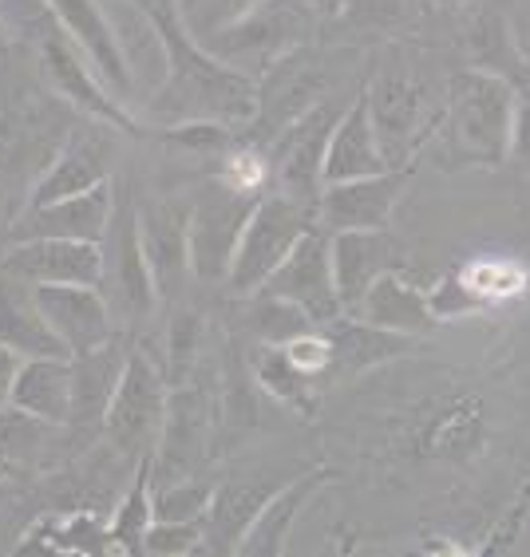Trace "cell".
<instances>
[{"mask_svg": "<svg viewBox=\"0 0 530 557\" xmlns=\"http://www.w3.org/2000/svg\"><path fill=\"white\" fill-rule=\"evenodd\" d=\"M163 48V84L147 96V115L159 127L174 123H230L246 127L258 111V79L218 60L190 28L178 0H131Z\"/></svg>", "mask_w": 530, "mask_h": 557, "instance_id": "1", "label": "cell"}, {"mask_svg": "<svg viewBox=\"0 0 530 557\" xmlns=\"http://www.w3.org/2000/svg\"><path fill=\"white\" fill-rule=\"evenodd\" d=\"M515 123V84L488 67H459L447 79L444 131L471 162H507Z\"/></svg>", "mask_w": 530, "mask_h": 557, "instance_id": "2", "label": "cell"}, {"mask_svg": "<svg viewBox=\"0 0 530 557\" xmlns=\"http://www.w3.org/2000/svg\"><path fill=\"white\" fill-rule=\"evenodd\" d=\"M365 99H368V115H372V131H377L380 154H384V162H389L392 171L416 159L423 143L444 127L447 91H444V103H435L432 87L423 84V75L411 72V67H380L372 75V84L365 87Z\"/></svg>", "mask_w": 530, "mask_h": 557, "instance_id": "3", "label": "cell"}, {"mask_svg": "<svg viewBox=\"0 0 530 557\" xmlns=\"http://www.w3.org/2000/svg\"><path fill=\"white\" fill-rule=\"evenodd\" d=\"M36 64H40L48 91H52L56 99H64V103H72L84 119H91L99 127L120 131V135H131V139L151 135L147 123L103 84V75H99L96 64L84 55V48H79L56 21L36 28Z\"/></svg>", "mask_w": 530, "mask_h": 557, "instance_id": "4", "label": "cell"}, {"mask_svg": "<svg viewBox=\"0 0 530 557\" xmlns=\"http://www.w3.org/2000/svg\"><path fill=\"white\" fill-rule=\"evenodd\" d=\"M99 289L108 297L115 324H123V333H139L163 300L139 237V198L131 194L127 183L115 186V214L103 237V285Z\"/></svg>", "mask_w": 530, "mask_h": 557, "instance_id": "5", "label": "cell"}, {"mask_svg": "<svg viewBox=\"0 0 530 557\" xmlns=\"http://www.w3.org/2000/svg\"><path fill=\"white\" fill-rule=\"evenodd\" d=\"M329 91H333V64L325 60V52L309 44L293 48L258 75V111L238 131V139L266 150L297 119L309 115L317 103H325Z\"/></svg>", "mask_w": 530, "mask_h": 557, "instance_id": "6", "label": "cell"}, {"mask_svg": "<svg viewBox=\"0 0 530 557\" xmlns=\"http://www.w3.org/2000/svg\"><path fill=\"white\" fill-rule=\"evenodd\" d=\"M317 225L313 206L297 202L282 190H266L249 214L246 230H242V242L234 249V261H230L226 285L222 289L230 297H249L258 293L266 281L273 277V269L282 265L293 253V246L301 242L309 230Z\"/></svg>", "mask_w": 530, "mask_h": 557, "instance_id": "7", "label": "cell"}, {"mask_svg": "<svg viewBox=\"0 0 530 557\" xmlns=\"http://www.w3.org/2000/svg\"><path fill=\"white\" fill-rule=\"evenodd\" d=\"M171 404V380L143 344H131L115 396L103 411V435L123 459H147L159 447Z\"/></svg>", "mask_w": 530, "mask_h": 557, "instance_id": "8", "label": "cell"}, {"mask_svg": "<svg viewBox=\"0 0 530 557\" xmlns=\"http://www.w3.org/2000/svg\"><path fill=\"white\" fill-rule=\"evenodd\" d=\"M309 33H313V9L305 0H266L238 24H230L202 44L218 60L258 79L273 60L301 48Z\"/></svg>", "mask_w": 530, "mask_h": 557, "instance_id": "9", "label": "cell"}, {"mask_svg": "<svg viewBox=\"0 0 530 557\" xmlns=\"http://www.w3.org/2000/svg\"><path fill=\"white\" fill-rule=\"evenodd\" d=\"M261 194L230 190L226 183H210L190 198V273L202 285H226L230 261L242 242L254 206Z\"/></svg>", "mask_w": 530, "mask_h": 557, "instance_id": "10", "label": "cell"}, {"mask_svg": "<svg viewBox=\"0 0 530 557\" xmlns=\"http://www.w3.org/2000/svg\"><path fill=\"white\" fill-rule=\"evenodd\" d=\"M341 115H345V108L336 99H325L266 147V154H270V190H282L317 210L321 190H325V147Z\"/></svg>", "mask_w": 530, "mask_h": 557, "instance_id": "11", "label": "cell"}, {"mask_svg": "<svg viewBox=\"0 0 530 557\" xmlns=\"http://www.w3.org/2000/svg\"><path fill=\"white\" fill-rule=\"evenodd\" d=\"M218 443V408L214 392L190 375L186 384L171 387L167 423L155 447V479H186L195 474Z\"/></svg>", "mask_w": 530, "mask_h": 557, "instance_id": "12", "label": "cell"}, {"mask_svg": "<svg viewBox=\"0 0 530 557\" xmlns=\"http://www.w3.org/2000/svg\"><path fill=\"white\" fill-rule=\"evenodd\" d=\"M273 297L293 300L297 309H305L321 329L341 317V297H336V277H333V234L325 225H313L309 234L293 246V253L273 269V277L261 285Z\"/></svg>", "mask_w": 530, "mask_h": 557, "instance_id": "13", "label": "cell"}, {"mask_svg": "<svg viewBox=\"0 0 530 557\" xmlns=\"http://www.w3.org/2000/svg\"><path fill=\"white\" fill-rule=\"evenodd\" d=\"M44 12L84 48V55L103 75V84L131 108L135 99V67H131L127 44L99 0H40Z\"/></svg>", "mask_w": 530, "mask_h": 557, "instance_id": "14", "label": "cell"}, {"mask_svg": "<svg viewBox=\"0 0 530 557\" xmlns=\"http://www.w3.org/2000/svg\"><path fill=\"white\" fill-rule=\"evenodd\" d=\"M411 166H396V171H380L368 178H353V183H336L321 190L317 202V225H325L329 234L341 230H389L396 206L404 202L408 190Z\"/></svg>", "mask_w": 530, "mask_h": 557, "instance_id": "15", "label": "cell"}, {"mask_svg": "<svg viewBox=\"0 0 530 557\" xmlns=\"http://www.w3.org/2000/svg\"><path fill=\"white\" fill-rule=\"evenodd\" d=\"M139 237L151 261L159 297H178L190 273V198H171V194H155L139 202Z\"/></svg>", "mask_w": 530, "mask_h": 557, "instance_id": "16", "label": "cell"}, {"mask_svg": "<svg viewBox=\"0 0 530 557\" xmlns=\"http://www.w3.org/2000/svg\"><path fill=\"white\" fill-rule=\"evenodd\" d=\"M0 269L28 285H103V242H64L36 237L12 242L0 258Z\"/></svg>", "mask_w": 530, "mask_h": 557, "instance_id": "17", "label": "cell"}, {"mask_svg": "<svg viewBox=\"0 0 530 557\" xmlns=\"http://www.w3.org/2000/svg\"><path fill=\"white\" fill-rule=\"evenodd\" d=\"M103 131L111 127H99L96 123V131L67 135V143L48 159V166H44L40 178L33 183V190L24 198V210L64 202V198H76V194H87L96 190V186L111 183V139Z\"/></svg>", "mask_w": 530, "mask_h": 557, "instance_id": "18", "label": "cell"}, {"mask_svg": "<svg viewBox=\"0 0 530 557\" xmlns=\"http://www.w3.org/2000/svg\"><path fill=\"white\" fill-rule=\"evenodd\" d=\"M33 289L44 321L52 324V333L67 344L72 360L96 352V348L120 336L108 297L96 285H33Z\"/></svg>", "mask_w": 530, "mask_h": 557, "instance_id": "19", "label": "cell"}, {"mask_svg": "<svg viewBox=\"0 0 530 557\" xmlns=\"http://www.w3.org/2000/svg\"><path fill=\"white\" fill-rule=\"evenodd\" d=\"M404 265H408V249L392 237V230H341V234H333V277L345 312H353L365 300L372 281L384 273H400Z\"/></svg>", "mask_w": 530, "mask_h": 557, "instance_id": "20", "label": "cell"}, {"mask_svg": "<svg viewBox=\"0 0 530 557\" xmlns=\"http://www.w3.org/2000/svg\"><path fill=\"white\" fill-rule=\"evenodd\" d=\"M111 214H115V183L64 198L52 206L21 210L9 225V242H36V237H64V242H103Z\"/></svg>", "mask_w": 530, "mask_h": 557, "instance_id": "21", "label": "cell"}, {"mask_svg": "<svg viewBox=\"0 0 530 557\" xmlns=\"http://www.w3.org/2000/svg\"><path fill=\"white\" fill-rule=\"evenodd\" d=\"M289 479H226L222 486H214V498H210V510L202 518L206 530V546L202 554H238L242 537L249 534L254 518L266 510L273 494L282 491Z\"/></svg>", "mask_w": 530, "mask_h": 557, "instance_id": "22", "label": "cell"}, {"mask_svg": "<svg viewBox=\"0 0 530 557\" xmlns=\"http://www.w3.org/2000/svg\"><path fill=\"white\" fill-rule=\"evenodd\" d=\"M9 404L48 428H67L76 416V368L64 356H33L21 360L12 380Z\"/></svg>", "mask_w": 530, "mask_h": 557, "instance_id": "23", "label": "cell"}, {"mask_svg": "<svg viewBox=\"0 0 530 557\" xmlns=\"http://www.w3.org/2000/svg\"><path fill=\"white\" fill-rule=\"evenodd\" d=\"M325 333L333 341V375L329 380H357V375L377 372V368L392 364V360H400V356L420 348V336L377 329V324L348 317V312L329 321Z\"/></svg>", "mask_w": 530, "mask_h": 557, "instance_id": "24", "label": "cell"}, {"mask_svg": "<svg viewBox=\"0 0 530 557\" xmlns=\"http://www.w3.org/2000/svg\"><path fill=\"white\" fill-rule=\"evenodd\" d=\"M336 479L333 467H313V471H297L282 491L273 494L266 510L254 518L249 525V534L242 537V557H282L285 554V542H289L293 525L301 518V510L313 503L317 494L325 491L329 483Z\"/></svg>", "mask_w": 530, "mask_h": 557, "instance_id": "25", "label": "cell"}, {"mask_svg": "<svg viewBox=\"0 0 530 557\" xmlns=\"http://www.w3.org/2000/svg\"><path fill=\"white\" fill-rule=\"evenodd\" d=\"M0 344L24 356V360H33V356L72 360L67 344L52 333V324L44 321L40 305H36V289L28 281L4 273V269H0Z\"/></svg>", "mask_w": 530, "mask_h": 557, "instance_id": "26", "label": "cell"}, {"mask_svg": "<svg viewBox=\"0 0 530 557\" xmlns=\"http://www.w3.org/2000/svg\"><path fill=\"white\" fill-rule=\"evenodd\" d=\"M16 554H72V557H99L120 554L111 522L99 510H67V515H40L21 534Z\"/></svg>", "mask_w": 530, "mask_h": 557, "instance_id": "27", "label": "cell"}, {"mask_svg": "<svg viewBox=\"0 0 530 557\" xmlns=\"http://www.w3.org/2000/svg\"><path fill=\"white\" fill-rule=\"evenodd\" d=\"M392 171L384 154H380L377 131H372V115H368L365 91L353 96L345 115L336 119L333 135L325 147V186L353 183V178H368V174Z\"/></svg>", "mask_w": 530, "mask_h": 557, "instance_id": "28", "label": "cell"}, {"mask_svg": "<svg viewBox=\"0 0 530 557\" xmlns=\"http://www.w3.org/2000/svg\"><path fill=\"white\" fill-rule=\"evenodd\" d=\"M348 317H360V321L377 324V329H392V333L420 336V341L440 324L432 305H428V293L416 281L404 277V269L372 281V289L365 293V300Z\"/></svg>", "mask_w": 530, "mask_h": 557, "instance_id": "29", "label": "cell"}, {"mask_svg": "<svg viewBox=\"0 0 530 557\" xmlns=\"http://www.w3.org/2000/svg\"><path fill=\"white\" fill-rule=\"evenodd\" d=\"M420 450L440 462H476L488 447V411L479 399H452L420 431Z\"/></svg>", "mask_w": 530, "mask_h": 557, "instance_id": "30", "label": "cell"}, {"mask_svg": "<svg viewBox=\"0 0 530 557\" xmlns=\"http://www.w3.org/2000/svg\"><path fill=\"white\" fill-rule=\"evenodd\" d=\"M222 387H218V440H234V435H246L261 423L258 408V380H254V368H249V356L242 352L238 341H226V352H222V372H218Z\"/></svg>", "mask_w": 530, "mask_h": 557, "instance_id": "31", "label": "cell"}, {"mask_svg": "<svg viewBox=\"0 0 530 557\" xmlns=\"http://www.w3.org/2000/svg\"><path fill=\"white\" fill-rule=\"evenodd\" d=\"M127 352L131 344L123 336H115V341L96 348V352L72 360V368H76V416H72V423L76 428L103 423V411H108L111 396H115V384H120L123 364H127Z\"/></svg>", "mask_w": 530, "mask_h": 557, "instance_id": "32", "label": "cell"}, {"mask_svg": "<svg viewBox=\"0 0 530 557\" xmlns=\"http://www.w3.org/2000/svg\"><path fill=\"white\" fill-rule=\"evenodd\" d=\"M249 368H254L261 396H270L273 404H282V408H289L293 416L301 419L317 416V380L293 364L282 344H254L249 348Z\"/></svg>", "mask_w": 530, "mask_h": 557, "instance_id": "33", "label": "cell"}, {"mask_svg": "<svg viewBox=\"0 0 530 557\" xmlns=\"http://www.w3.org/2000/svg\"><path fill=\"white\" fill-rule=\"evenodd\" d=\"M111 537L115 549L127 557H147V530L155 525V455L135 462L131 471V486L120 498V506L111 510Z\"/></svg>", "mask_w": 530, "mask_h": 557, "instance_id": "34", "label": "cell"}, {"mask_svg": "<svg viewBox=\"0 0 530 557\" xmlns=\"http://www.w3.org/2000/svg\"><path fill=\"white\" fill-rule=\"evenodd\" d=\"M242 329L254 344H289L293 336L309 333V329H321V324L309 317L305 309H297L293 300L273 297V293L258 289L242 297Z\"/></svg>", "mask_w": 530, "mask_h": 557, "instance_id": "35", "label": "cell"}, {"mask_svg": "<svg viewBox=\"0 0 530 557\" xmlns=\"http://www.w3.org/2000/svg\"><path fill=\"white\" fill-rule=\"evenodd\" d=\"M202 344H206L202 312L178 305V309L171 312V321H167V336H163V372H167V380H171V387L186 384V380L195 375Z\"/></svg>", "mask_w": 530, "mask_h": 557, "instance_id": "36", "label": "cell"}, {"mask_svg": "<svg viewBox=\"0 0 530 557\" xmlns=\"http://www.w3.org/2000/svg\"><path fill=\"white\" fill-rule=\"evenodd\" d=\"M423 0H348L345 4V24L353 33H372V36H392L404 33L420 21Z\"/></svg>", "mask_w": 530, "mask_h": 557, "instance_id": "37", "label": "cell"}, {"mask_svg": "<svg viewBox=\"0 0 530 557\" xmlns=\"http://www.w3.org/2000/svg\"><path fill=\"white\" fill-rule=\"evenodd\" d=\"M210 498H214V483H202L195 474L167 479V483H155V518H163V522H198L210 510Z\"/></svg>", "mask_w": 530, "mask_h": 557, "instance_id": "38", "label": "cell"}, {"mask_svg": "<svg viewBox=\"0 0 530 557\" xmlns=\"http://www.w3.org/2000/svg\"><path fill=\"white\" fill-rule=\"evenodd\" d=\"M428 305H432L435 321H467V317H479V312L495 309L459 269H447L444 277H440V285L428 289Z\"/></svg>", "mask_w": 530, "mask_h": 557, "instance_id": "39", "label": "cell"}, {"mask_svg": "<svg viewBox=\"0 0 530 557\" xmlns=\"http://www.w3.org/2000/svg\"><path fill=\"white\" fill-rule=\"evenodd\" d=\"M266 4V0H178V12H183L186 28L198 36V40H210L214 33L238 24L242 16Z\"/></svg>", "mask_w": 530, "mask_h": 557, "instance_id": "40", "label": "cell"}, {"mask_svg": "<svg viewBox=\"0 0 530 557\" xmlns=\"http://www.w3.org/2000/svg\"><path fill=\"white\" fill-rule=\"evenodd\" d=\"M202 546H206L202 518L198 522H163V518H155L143 549H147V557H190V554H202Z\"/></svg>", "mask_w": 530, "mask_h": 557, "instance_id": "41", "label": "cell"}, {"mask_svg": "<svg viewBox=\"0 0 530 557\" xmlns=\"http://www.w3.org/2000/svg\"><path fill=\"white\" fill-rule=\"evenodd\" d=\"M282 348L305 375H313L317 384H325L329 375H333V341H329L325 329H309V333L293 336Z\"/></svg>", "mask_w": 530, "mask_h": 557, "instance_id": "42", "label": "cell"}, {"mask_svg": "<svg viewBox=\"0 0 530 557\" xmlns=\"http://www.w3.org/2000/svg\"><path fill=\"white\" fill-rule=\"evenodd\" d=\"M464 273L491 305H498L503 297H510V293H519L527 285V269L515 265V261H479V265L464 269Z\"/></svg>", "mask_w": 530, "mask_h": 557, "instance_id": "43", "label": "cell"}, {"mask_svg": "<svg viewBox=\"0 0 530 557\" xmlns=\"http://www.w3.org/2000/svg\"><path fill=\"white\" fill-rule=\"evenodd\" d=\"M515 84V123H510V147L507 162H515L522 174H530V84L527 79H510Z\"/></svg>", "mask_w": 530, "mask_h": 557, "instance_id": "44", "label": "cell"}, {"mask_svg": "<svg viewBox=\"0 0 530 557\" xmlns=\"http://www.w3.org/2000/svg\"><path fill=\"white\" fill-rule=\"evenodd\" d=\"M527 518H530V486H522L519 498L507 506V518H503V522L491 530L483 554H495V549H510V546H515V542H519V534H522V525H527Z\"/></svg>", "mask_w": 530, "mask_h": 557, "instance_id": "45", "label": "cell"}, {"mask_svg": "<svg viewBox=\"0 0 530 557\" xmlns=\"http://www.w3.org/2000/svg\"><path fill=\"white\" fill-rule=\"evenodd\" d=\"M21 360H24V356H16L12 348H4V344H0V408H9V392H12V380H16V372H21Z\"/></svg>", "mask_w": 530, "mask_h": 557, "instance_id": "46", "label": "cell"}, {"mask_svg": "<svg viewBox=\"0 0 530 557\" xmlns=\"http://www.w3.org/2000/svg\"><path fill=\"white\" fill-rule=\"evenodd\" d=\"M510 36H515V48H519L522 64L530 67V12H522L519 21H510Z\"/></svg>", "mask_w": 530, "mask_h": 557, "instance_id": "47", "label": "cell"}, {"mask_svg": "<svg viewBox=\"0 0 530 557\" xmlns=\"http://www.w3.org/2000/svg\"><path fill=\"white\" fill-rule=\"evenodd\" d=\"M305 4H309L313 12H325V16H341L348 0H305Z\"/></svg>", "mask_w": 530, "mask_h": 557, "instance_id": "48", "label": "cell"}, {"mask_svg": "<svg viewBox=\"0 0 530 557\" xmlns=\"http://www.w3.org/2000/svg\"><path fill=\"white\" fill-rule=\"evenodd\" d=\"M467 0H432V9H464Z\"/></svg>", "mask_w": 530, "mask_h": 557, "instance_id": "49", "label": "cell"}, {"mask_svg": "<svg viewBox=\"0 0 530 557\" xmlns=\"http://www.w3.org/2000/svg\"><path fill=\"white\" fill-rule=\"evenodd\" d=\"M9 44H12V36H9V28H4V21H0V55L9 52Z\"/></svg>", "mask_w": 530, "mask_h": 557, "instance_id": "50", "label": "cell"}, {"mask_svg": "<svg viewBox=\"0 0 530 557\" xmlns=\"http://www.w3.org/2000/svg\"><path fill=\"white\" fill-rule=\"evenodd\" d=\"M4 474H9V462H0V483H4Z\"/></svg>", "mask_w": 530, "mask_h": 557, "instance_id": "51", "label": "cell"}, {"mask_svg": "<svg viewBox=\"0 0 530 557\" xmlns=\"http://www.w3.org/2000/svg\"><path fill=\"white\" fill-rule=\"evenodd\" d=\"M522 79H527V84H530V67H527V72H522Z\"/></svg>", "mask_w": 530, "mask_h": 557, "instance_id": "52", "label": "cell"}]
</instances>
